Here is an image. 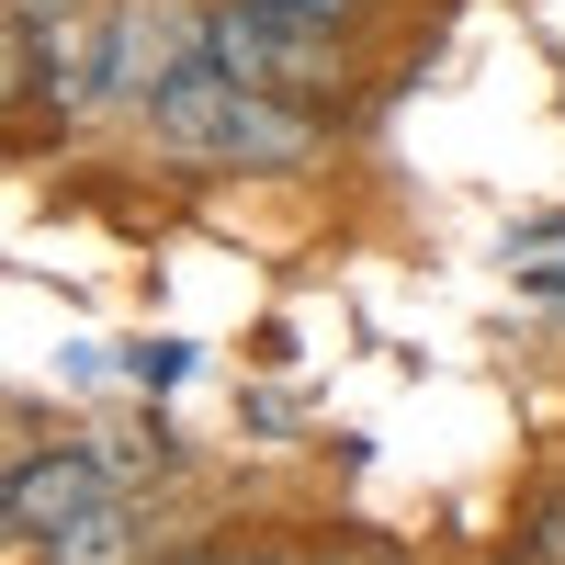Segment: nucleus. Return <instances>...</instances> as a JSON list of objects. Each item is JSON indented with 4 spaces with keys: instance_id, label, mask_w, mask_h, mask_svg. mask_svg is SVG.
Masks as SVG:
<instances>
[{
    "instance_id": "nucleus-1",
    "label": "nucleus",
    "mask_w": 565,
    "mask_h": 565,
    "mask_svg": "<svg viewBox=\"0 0 565 565\" xmlns=\"http://www.w3.org/2000/svg\"><path fill=\"white\" fill-rule=\"evenodd\" d=\"M204 45L238 90H282V103H340L351 90V23L295 12V0H204Z\"/></svg>"
},
{
    "instance_id": "nucleus-2",
    "label": "nucleus",
    "mask_w": 565,
    "mask_h": 565,
    "mask_svg": "<svg viewBox=\"0 0 565 565\" xmlns=\"http://www.w3.org/2000/svg\"><path fill=\"white\" fill-rule=\"evenodd\" d=\"M90 498H114V463L90 441H34V452H12V476H0V532H12V554H45Z\"/></svg>"
},
{
    "instance_id": "nucleus-3",
    "label": "nucleus",
    "mask_w": 565,
    "mask_h": 565,
    "mask_svg": "<svg viewBox=\"0 0 565 565\" xmlns=\"http://www.w3.org/2000/svg\"><path fill=\"white\" fill-rule=\"evenodd\" d=\"M148 543H159V532H148V498L114 487V498H90L79 521L45 543V554H23V565H148Z\"/></svg>"
},
{
    "instance_id": "nucleus-4",
    "label": "nucleus",
    "mask_w": 565,
    "mask_h": 565,
    "mask_svg": "<svg viewBox=\"0 0 565 565\" xmlns=\"http://www.w3.org/2000/svg\"><path fill=\"white\" fill-rule=\"evenodd\" d=\"M170 565H340V554H317L306 532H260V521H226V532H193Z\"/></svg>"
},
{
    "instance_id": "nucleus-5",
    "label": "nucleus",
    "mask_w": 565,
    "mask_h": 565,
    "mask_svg": "<svg viewBox=\"0 0 565 565\" xmlns=\"http://www.w3.org/2000/svg\"><path fill=\"white\" fill-rule=\"evenodd\" d=\"M521 543H532L543 565H565V476H554V487H532V509H521Z\"/></svg>"
},
{
    "instance_id": "nucleus-6",
    "label": "nucleus",
    "mask_w": 565,
    "mask_h": 565,
    "mask_svg": "<svg viewBox=\"0 0 565 565\" xmlns=\"http://www.w3.org/2000/svg\"><path fill=\"white\" fill-rule=\"evenodd\" d=\"M521 295H532V306H554V317H565V260H521Z\"/></svg>"
},
{
    "instance_id": "nucleus-7",
    "label": "nucleus",
    "mask_w": 565,
    "mask_h": 565,
    "mask_svg": "<svg viewBox=\"0 0 565 565\" xmlns=\"http://www.w3.org/2000/svg\"><path fill=\"white\" fill-rule=\"evenodd\" d=\"M57 12H79V0H12V23H57Z\"/></svg>"
},
{
    "instance_id": "nucleus-8",
    "label": "nucleus",
    "mask_w": 565,
    "mask_h": 565,
    "mask_svg": "<svg viewBox=\"0 0 565 565\" xmlns=\"http://www.w3.org/2000/svg\"><path fill=\"white\" fill-rule=\"evenodd\" d=\"M340 565H407V554H396V543H362V554H340Z\"/></svg>"
},
{
    "instance_id": "nucleus-9",
    "label": "nucleus",
    "mask_w": 565,
    "mask_h": 565,
    "mask_svg": "<svg viewBox=\"0 0 565 565\" xmlns=\"http://www.w3.org/2000/svg\"><path fill=\"white\" fill-rule=\"evenodd\" d=\"M295 12H328V23H351V12H362V0H295Z\"/></svg>"
},
{
    "instance_id": "nucleus-10",
    "label": "nucleus",
    "mask_w": 565,
    "mask_h": 565,
    "mask_svg": "<svg viewBox=\"0 0 565 565\" xmlns=\"http://www.w3.org/2000/svg\"><path fill=\"white\" fill-rule=\"evenodd\" d=\"M498 565H543V554H532V543H521V554H498Z\"/></svg>"
}]
</instances>
